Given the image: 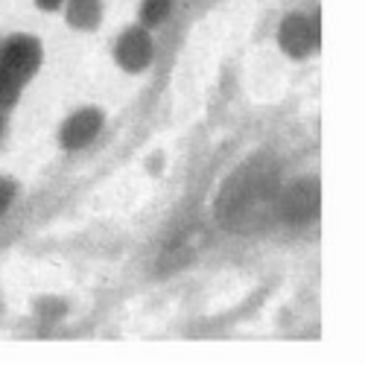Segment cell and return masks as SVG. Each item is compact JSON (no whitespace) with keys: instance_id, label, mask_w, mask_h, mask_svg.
<instances>
[{"instance_id":"obj_1","label":"cell","mask_w":365,"mask_h":365,"mask_svg":"<svg viewBox=\"0 0 365 365\" xmlns=\"http://www.w3.org/2000/svg\"><path fill=\"white\" fill-rule=\"evenodd\" d=\"M275 173L269 167H246L225 185L217 210L228 225L242 228L249 220H260L257 214L275 199Z\"/></svg>"},{"instance_id":"obj_2","label":"cell","mask_w":365,"mask_h":365,"mask_svg":"<svg viewBox=\"0 0 365 365\" xmlns=\"http://www.w3.org/2000/svg\"><path fill=\"white\" fill-rule=\"evenodd\" d=\"M0 65H4V71L9 73L12 82L26 79L29 73L36 71V65H38V44L33 38H24V36L12 38L4 47V62H0Z\"/></svg>"},{"instance_id":"obj_3","label":"cell","mask_w":365,"mask_h":365,"mask_svg":"<svg viewBox=\"0 0 365 365\" xmlns=\"http://www.w3.org/2000/svg\"><path fill=\"white\" fill-rule=\"evenodd\" d=\"M117 58L120 65L129 68V71H140L149 58H152V44H149V36L143 29H132L120 38V47H117Z\"/></svg>"},{"instance_id":"obj_4","label":"cell","mask_w":365,"mask_h":365,"mask_svg":"<svg viewBox=\"0 0 365 365\" xmlns=\"http://www.w3.org/2000/svg\"><path fill=\"white\" fill-rule=\"evenodd\" d=\"M281 44H284V50H287V53H292V56H304V53H310V47L316 44L313 26H310L307 21H304V18H298V15L287 18V21H284V26H281Z\"/></svg>"},{"instance_id":"obj_5","label":"cell","mask_w":365,"mask_h":365,"mask_svg":"<svg viewBox=\"0 0 365 365\" xmlns=\"http://www.w3.org/2000/svg\"><path fill=\"white\" fill-rule=\"evenodd\" d=\"M281 210H284V217L292 220V222L310 220V217L316 214V187H310V185H298V187H292V190L284 196Z\"/></svg>"},{"instance_id":"obj_6","label":"cell","mask_w":365,"mask_h":365,"mask_svg":"<svg viewBox=\"0 0 365 365\" xmlns=\"http://www.w3.org/2000/svg\"><path fill=\"white\" fill-rule=\"evenodd\" d=\"M97 129H100V114L97 111H82V114H76L71 123L65 126L62 140H65V146L76 149V146H85L91 138H94Z\"/></svg>"},{"instance_id":"obj_7","label":"cell","mask_w":365,"mask_h":365,"mask_svg":"<svg viewBox=\"0 0 365 365\" xmlns=\"http://www.w3.org/2000/svg\"><path fill=\"white\" fill-rule=\"evenodd\" d=\"M170 6H173V0H146L143 4V21L146 24H158L170 15Z\"/></svg>"},{"instance_id":"obj_8","label":"cell","mask_w":365,"mask_h":365,"mask_svg":"<svg viewBox=\"0 0 365 365\" xmlns=\"http://www.w3.org/2000/svg\"><path fill=\"white\" fill-rule=\"evenodd\" d=\"M12 85H15V82L9 79V73L4 71V65H0V100H4L6 94L12 97Z\"/></svg>"},{"instance_id":"obj_9","label":"cell","mask_w":365,"mask_h":365,"mask_svg":"<svg viewBox=\"0 0 365 365\" xmlns=\"http://www.w3.org/2000/svg\"><path fill=\"white\" fill-rule=\"evenodd\" d=\"M12 202V185H6V181H0V214L9 207Z\"/></svg>"},{"instance_id":"obj_10","label":"cell","mask_w":365,"mask_h":365,"mask_svg":"<svg viewBox=\"0 0 365 365\" xmlns=\"http://www.w3.org/2000/svg\"><path fill=\"white\" fill-rule=\"evenodd\" d=\"M38 4H41L44 9H53V6H58V0H38Z\"/></svg>"}]
</instances>
